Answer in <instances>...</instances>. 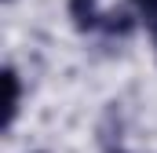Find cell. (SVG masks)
Returning <instances> with one entry per match:
<instances>
[{
	"label": "cell",
	"mask_w": 157,
	"mask_h": 153,
	"mask_svg": "<svg viewBox=\"0 0 157 153\" xmlns=\"http://www.w3.org/2000/svg\"><path fill=\"white\" fill-rule=\"evenodd\" d=\"M18 99H22V91H18V73H15V69H4V128L15 124Z\"/></svg>",
	"instance_id": "6da1fadb"
},
{
	"label": "cell",
	"mask_w": 157,
	"mask_h": 153,
	"mask_svg": "<svg viewBox=\"0 0 157 153\" xmlns=\"http://www.w3.org/2000/svg\"><path fill=\"white\" fill-rule=\"evenodd\" d=\"M70 15H73L77 29H95V26H102V15H99V4H95V0H70Z\"/></svg>",
	"instance_id": "7a4b0ae2"
},
{
	"label": "cell",
	"mask_w": 157,
	"mask_h": 153,
	"mask_svg": "<svg viewBox=\"0 0 157 153\" xmlns=\"http://www.w3.org/2000/svg\"><path fill=\"white\" fill-rule=\"evenodd\" d=\"M135 7H139L143 15H150V11H157V0H135Z\"/></svg>",
	"instance_id": "3957f363"
},
{
	"label": "cell",
	"mask_w": 157,
	"mask_h": 153,
	"mask_svg": "<svg viewBox=\"0 0 157 153\" xmlns=\"http://www.w3.org/2000/svg\"><path fill=\"white\" fill-rule=\"evenodd\" d=\"M146 26H150V33H154V40H157V11L146 15Z\"/></svg>",
	"instance_id": "277c9868"
}]
</instances>
